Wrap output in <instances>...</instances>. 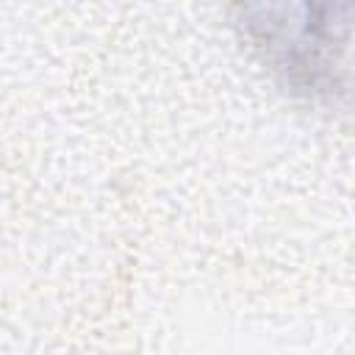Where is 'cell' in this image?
Returning a JSON list of instances; mask_svg holds the SVG:
<instances>
[{
	"label": "cell",
	"instance_id": "6da1fadb",
	"mask_svg": "<svg viewBox=\"0 0 355 355\" xmlns=\"http://www.w3.org/2000/svg\"><path fill=\"white\" fill-rule=\"evenodd\" d=\"M347 22H247V33L266 50L272 69L286 78V86L305 94H330L336 86L333 44L347 36Z\"/></svg>",
	"mask_w": 355,
	"mask_h": 355
}]
</instances>
